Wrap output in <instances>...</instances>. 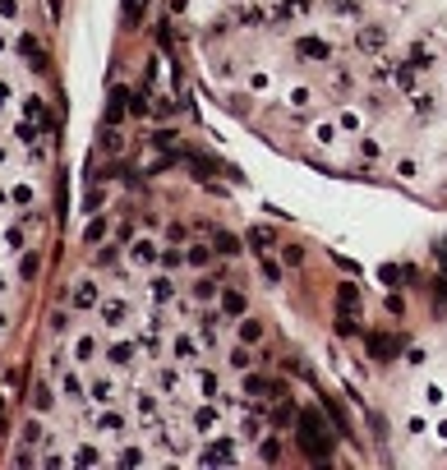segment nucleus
<instances>
[{
    "label": "nucleus",
    "mask_w": 447,
    "mask_h": 470,
    "mask_svg": "<svg viewBox=\"0 0 447 470\" xmlns=\"http://www.w3.org/2000/svg\"><path fill=\"white\" fill-rule=\"evenodd\" d=\"M0 9H5V19H14L19 14V0H0Z\"/></svg>",
    "instance_id": "31"
},
{
    "label": "nucleus",
    "mask_w": 447,
    "mask_h": 470,
    "mask_svg": "<svg viewBox=\"0 0 447 470\" xmlns=\"http://www.w3.org/2000/svg\"><path fill=\"white\" fill-rule=\"evenodd\" d=\"M102 235H106V221H88V226H83V240H88V244H97Z\"/></svg>",
    "instance_id": "17"
},
{
    "label": "nucleus",
    "mask_w": 447,
    "mask_h": 470,
    "mask_svg": "<svg viewBox=\"0 0 447 470\" xmlns=\"http://www.w3.org/2000/svg\"><path fill=\"white\" fill-rule=\"evenodd\" d=\"M221 309H226L231 318H236V313H245V296H240V291H226V296H221Z\"/></svg>",
    "instance_id": "11"
},
{
    "label": "nucleus",
    "mask_w": 447,
    "mask_h": 470,
    "mask_svg": "<svg viewBox=\"0 0 447 470\" xmlns=\"http://www.w3.org/2000/svg\"><path fill=\"white\" fill-rule=\"evenodd\" d=\"M152 143H157V148H176V134L162 130V134H152Z\"/></svg>",
    "instance_id": "25"
},
{
    "label": "nucleus",
    "mask_w": 447,
    "mask_h": 470,
    "mask_svg": "<svg viewBox=\"0 0 447 470\" xmlns=\"http://www.w3.org/2000/svg\"><path fill=\"white\" fill-rule=\"evenodd\" d=\"M184 263H189V268H208V263H212V249H203V244H189Z\"/></svg>",
    "instance_id": "9"
},
{
    "label": "nucleus",
    "mask_w": 447,
    "mask_h": 470,
    "mask_svg": "<svg viewBox=\"0 0 447 470\" xmlns=\"http://www.w3.org/2000/svg\"><path fill=\"white\" fill-rule=\"evenodd\" d=\"M33 410H51V387H46V383L33 387Z\"/></svg>",
    "instance_id": "13"
},
{
    "label": "nucleus",
    "mask_w": 447,
    "mask_h": 470,
    "mask_svg": "<svg viewBox=\"0 0 447 470\" xmlns=\"http://www.w3.org/2000/svg\"><path fill=\"white\" fill-rule=\"evenodd\" d=\"M19 244H23V235H19V231H5V249L19 254Z\"/></svg>",
    "instance_id": "27"
},
{
    "label": "nucleus",
    "mask_w": 447,
    "mask_h": 470,
    "mask_svg": "<svg viewBox=\"0 0 447 470\" xmlns=\"http://www.w3.org/2000/svg\"><path fill=\"white\" fill-rule=\"evenodd\" d=\"M65 397H74V401L83 397V383H79V378H65Z\"/></svg>",
    "instance_id": "26"
},
{
    "label": "nucleus",
    "mask_w": 447,
    "mask_h": 470,
    "mask_svg": "<svg viewBox=\"0 0 447 470\" xmlns=\"http://www.w3.org/2000/svg\"><path fill=\"white\" fill-rule=\"evenodd\" d=\"M125 102H130V93H120V88H115V93H111V106H106V125H120Z\"/></svg>",
    "instance_id": "7"
},
{
    "label": "nucleus",
    "mask_w": 447,
    "mask_h": 470,
    "mask_svg": "<svg viewBox=\"0 0 447 470\" xmlns=\"http://www.w3.org/2000/svg\"><path fill=\"white\" fill-rule=\"evenodd\" d=\"M240 337H245V341H258V337H263V323H258V318H245V328H240Z\"/></svg>",
    "instance_id": "16"
},
{
    "label": "nucleus",
    "mask_w": 447,
    "mask_h": 470,
    "mask_svg": "<svg viewBox=\"0 0 447 470\" xmlns=\"http://www.w3.org/2000/svg\"><path fill=\"white\" fill-rule=\"evenodd\" d=\"M300 447H305L314 461H327V456H332V434H327L318 410H305V415H300Z\"/></svg>",
    "instance_id": "1"
},
{
    "label": "nucleus",
    "mask_w": 447,
    "mask_h": 470,
    "mask_svg": "<svg viewBox=\"0 0 447 470\" xmlns=\"http://www.w3.org/2000/svg\"><path fill=\"white\" fill-rule=\"evenodd\" d=\"M23 443H42V424H37V419L23 424Z\"/></svg>",
    "instance_id": "21"
},
{
    "label": "nucleus",
    "mask_w": 447,
    "mask_h": 470,
    "mask_svg": "<svg viewBox=\"0 0 447 470\" xmlns=\"http://www.w3.org/2000/svg\"><path fill=\"white\" fill-rule=\"evenodd\" d=\"M106 360H111L115 369H130L134 365V346H130V341H115V346L106 350Z\"/></svg>",
    "instance_id": "4"
},
{
    "label": "nucleus",
    "mask_w": 447,
    "mask_h": 470,
    "mask_svg": "<svg viewBox=\"0 0 447 470\" xmlns=\"http://www.w3.org/2000/svg\"><path fill=\"white\" fill-rule=\"evenodd\" d=\"M0 332H5V313H0Z\"/></svg>",
    "instance_id": "32"
},
{
    "label": "nucleus",
    "mask_w": 447,
    "mask_h": 470,
    "mask_svg": "<svg viewBox=\"0 0 447 470\" xmlns=\"http://www.w3.org/2000/svg\"><path fill=\"white\" fill-rule=\"evenodd\" d=\"M263 277L272 281V286H277V281H281V268H277V263H272V258H263Z\"/></svg>",
    "instance_id": "23"
},
{
    "label": "nucleus",
    "mask_w": 447,
    "mask_h": 470,
    "mask_svg": "<svg viewBox=\"0 0 447 470\" xmlns=\"http://www.w3.org/2000/svg\"><path fill=\"white\" fill-rule=\"evenodd\" d=\"M355 42H359V51H378V46L387 42V33H383V28H364V33H359Z\"/></svg>",
    "instance_id": "5"
},
{
    "label": "nucleus",
    "mask_w": 447,
    "mask_h": 470,
    "mask_svg": "<svg viewBox=\"0 0 447 470\" xmlns=\"http://www.w3.org/2000/svg\"><path fill=\"white\" fill-rule=\"evenodd\" d=\"M74 305H79V309L97 305V286H93V281H79V286H74Z\"/></svg>",
    "instance_id": "8"
},
{
    "label": "nucleus",
    "mask_w": 447,
    "mask_h": 470,
    "mask_svg": "<svg viewBox=\"0 0 447 470\" xmlns=\"http://www.w3.org/2000/svg\"><path fill=\"white\" fill-rule=\"evenodd\" d=\"M125 313H130V305H125V300H111V305L102 309V318L111 323V328H120V318H125Z\"/></svg>",
    "instance_id": "10"
},
{
    "label": "nucleus",
    "mask_w": 447,
    "mask_h": 470,
    "mask_svg": "<svg viewBox=\"0 0 447 470\" xmlns=\"http://www.w3.org/2000/svg\"><path fill=\"white\" fill-rule=\"evenodd\" d=\"M369 346H374V355H392V350H396V341H392V337H374Z\"/></svg>",
    "instance_id": "19"
},
{
    "label": "nucleus",
    "mask_w": 447,
    "mask_h": 470,
    "mask_svg": "<svg viewBox=\"0 0 447 470\" xmlns=\"http://www.w3.org/2000/svg\"><path fill=\"white\" fill-rule=\"evenodd\" d=\"M148 296L157 300V305H167V300H176V281H171V277H152L148 281Z\"/></svg>",
    "instance_id": "3"
},
{
    "label": "nucleus",
    "mask_w": 447,
    "mask_h": 470,
    "mask_svg": "<svg viewBox=\"0 0 447 470\" xmlns=\"http://www.w3.org/2000/svg\"><path fill=\"white\" fill-rule=\"evenodd\" d=\"M0 291H5V277H0Z\"/></svg>",
    "instance_id": "33"
},
{
    "label": "nucleus",
    "mask_w": 447,
    "mask_h": 470,
    "mask_svg": "<svg viewBox=\"0 0 447 470\" xmlns=\"http://www.w3.org/2000/svg\"><path fill=\"white\" fill-rule=\"evenodd\" d=\"M74 461H79V466H93L97 452H93V447H79V452H74Z\"/></svg>",
    "instance_id": "28"
},
{
    "label": "nucleus",
    "mask_w": 447,
    "mask_h": 470,
    "mask_svg": "<svg viewBox=\"0 0 447 470\" xmlns=\"http://www.w3.org/2000/svg\"><path fill=\"white\" fill-rule=\"evenodd\" d=\"M295 51H300V56H314V61H327V46H323V42H309V37L295 46Z\"/></svg>",
    "instance_id": "12"
},
{
    "label": "nucleus",
    "mask_w": 447,
    "mask_h": 470,
    "mask_svg": "<svg viewBox=\"0 0 447 470\" xmlns=\"http://www.w3.org/2000/svg\"><path fill=\"white\" fill-rule=\"evenodd\" d=\"M93 397L97 401H111V383H93Z\"/></svg>",
    "instance_id": "30"
},
{
    "label": "nucleus",
    "mask_w": 447,
    "mask_h": 470,
    "mask_svg": "<svg viewBox=\"0 0 447 470\" xmlns=\"http://www.w3.org/2000/svg\"><path fill=\"white\" fill-rule=\"evenodd\" d=\"M249 244H254V249H268V244H272V231H268V226H254V231H249Z\"/></svg>",
    "instance_id": "15"
},
{
    "label": "nucleus",
    "mask_w": 447,
    "mask_h": 470,
    "mask_svg": "<svg viewBox=\"0 0 447 470\" xmlns=\"http://www.w3.org/2000/svg\"><path fill=\"white\" fill-rule=\"evenodd\" d=\"M194 296H199V300H212V296H217V281H212V277H203L199 286H194Z\"/></svg>",
    "instance_id": "18"
},
{
    "label": "nucleus",
    "mask_w": 447,
    "mask_h": 470,
    "mask_svg": "<svg viewBox=\"0 0 447 470\" xmlns=\"http://www.w3.org/2000/svg\"><path fill=\"white\" fill-rule=\"evenodd\" d=\"M23 111L33 115V120H42V97H28V102H23Z\"/></svg>",
    "instance_id": "24"
},
{
    "label": "nucleus",
    "mask_w": 447,
    "mask_h": 470,
    "mask_svg": "<svg viewBox=\"0 0 447 470\" xmlns=\"http://www.w3.org/2000/svg\"><path fill=\"white\" fill-rule=\"evenodd\" d=\"M199 456L203 461H236V443H231V438H217V443H208Z\"/></svg>",
    "instance_id": "2"
},
{
    "label": "nucleus",
    "mask_w": 447,
    "mask_h": 470,
    "mask_svg": "<svg viewBox=\"0 0 447 470\" xmlns=\"http://www.w3.org/2000/svg\"><path fill=\"white\" fill-rule=\"evenodd\" d=\"M217 254H240V240L226 235V231H217Z\"/></svg>",
    "instance_id": "14"
},
{
    "label": "nucleus",
    "mask_w": 447,
    "mask_h": 470,
    "mask_svg": "<svg viewBox=\"0 0 447 470\" xmlns=\"http://www.w3.org/2000/svg\"><path fill=\"white\" fill-rule=\"evenodd\" d=\"M134 263H139V268H152V263H157V244L139 240V244H134Z\"/></svg>",
    "instance_id": "6"
},
{
    "label": "nucleus",
    "mask_w": 447,
    "mask_h": 470,
    "mask_svg": "<svg viewBox=\"0 0 447 470\" xmlns=\"http://www.w3.org/2000/svg\"><path fill=\"white\" fill-rule=\"evenodd\" d=\"M93 350H97V346H93V337H79V346H74V355H79L83 365H88V360H93Z\"/></svg>",
    "instance_id": "20"
},
{
    "label": "nucleus",
    "mask_w": 447,
    "mask_h": 470,
    "mask_svg": "<svg viewBox=\"0 0 447 470\" xmlns=\"http://www.w3.org/2000/svg\"><path fill=\"white\" fill-rule=\"evenodd\" d=\"M176 355H180V360H189V355H194V341H189V337H180V341H176Z\"/></svg>",
    "instance_id": "29"
},
{
    "label": "nucleus",
    "mask_w": 447,
    "mask_h": 470,
    "mask_svg": "<svg viewBox=\"0 0 447 470\" xmlns=\"http://www.w3.org/2000/svg\"><path fill=\"white\" fill-rule=\"evenodd\" d=\"M231 365H236V369H249V350L236 346V350H231Z\"/></svg>",
    "instance_id": "22"
}]
</instances>
